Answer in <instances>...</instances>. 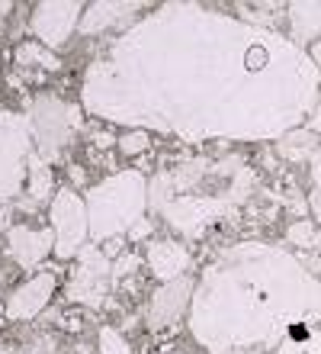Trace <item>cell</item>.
Returning a JSON list of instances; mask_svg holds the SVG:
<instances>
[{
    "instance_id": "cell-28",
    "label": "cell",
    "mask_w": 321,
    "mask_h": 354,
    "mask_svg": "<svg viewBox=\"0 0 321 354\" xmlns=\"http://www.w3.org/2000/svg\"><path fill=\"white\" fill-rule=\"evenodd\" d=\"M171 354H177V351H171Z\"/></svg>"
},
{
    "instance_id": "cell-4",
    "label": "cell",
    "mask_w": 321,
    "mask_h": 354,
    "mask_svg": "<svg viewBox=\"0 0 321 354\" xmlns=\"http://www.w3.org/2000/svg\"><path fill=\"white\" fill-rule=\"evenodd\" d=\"M148 209V180L142 171H119L87 190V216H90V239L106 242L122 232H132L145 223Z\"/></svg>"
},
{
    "instance_id": "cell-16",
    "label": "cell",
    "mask_w": 321,
    "mask_h": 354,
    "mask_svg": "<svg viewBox=\"0 0 321 354\" xmlns=\"http://www.w3.org/2000/svg\"><path fill=\"white\" fill-rule=\"evenodd\" d=\"M52 187H55V174H52V168H48V161L39 155V151H32V158H29V180H26V190L32 200H48L52 196Z\"/></svg>"
},
{
    "instance_id": "cell-3",
    "label": "cell",
    "mask_w": 321,
    "mask_h": 354,
    "mask_svg": "<svg viewBox=\"0 0 321 354\" xmlns=\"http://www.w3.org/2000/svg\"><path fill=\"white\" fill-rule=\"evenodd\" d=\"M257 177L244 158H186L148 180V209L180 235H200L248 203Z\"/></svg>"
},
{
    "instance_id": "cell-25",
    "label": "cell",
    "mask_w": 321,
    "mask_h": 354,
    "mask_svg": "<svg viewBox=\"0 0 321 354\" xmlns=\"http://www.w3.org/2000/svg\"><path fill=\"white\" fill-rule=\"evenodd\" d=\"M309 55H312V62L321 68V42H315V46H309Z\"/></svg>"
},
{
    "instance_id": "cell-24",
    "label": "cell",
    "mask_w": 321,
    "mask_h": 354,
    "mask_svg": "<svg viewBox=\"0 0 321 354\" xmlns=\"http://www.w3.org/2000/svg\"><path fill=\"white\" fill-rule=\"evenodd\" d=\"M309 129L318 136L321 132V93H318V106H315V113H312V120H309Z\"/></svg>"
},
{
    "instance_id": "cell-13",
    "label": "cell",
    "mask_w": 321,
    "mask_h": 354,
    "mask_svg": "<svg viewBox=\"0 0 321 354\" xmlns=\"http://www.w3.org/2000/svg\"><path fill=\"white\" fill-rule=\"evenodd\" d=\"M148 268L161 283H174V280H184L186 270L193 268V254L186 252L180 242H171V239H157V242L148 245Z\"/></svg>"
},
{
    "instance_id": "cell-18",
    "label": "cell",
    "mask_w": 321,
    "mask_h": 354,
    "mask_svg": "<svg viewBox=\"0 0 321 354\" xmlns=\"http://www.w3.org/2000/svg\"><path fill=\"white\" fill-rule=\"evenodd\" d=\"M280 155L289 161H302L309 155H315V132H289L286 139H280Z\"/></svg>"
},
{
    "instance_id": "cell-10",
    "label": "cell",
    "mask_w": 321,
    "mask_h": 354,
    "mask_svg": "<svg viewBox=\"0 0 321 354\" xmlns=\"http://www.w3.org/2000/svg\"><path fill=\"white\" fill-rule=\"evenodd\" d=\"M193 293H196V283L190 277L174 280V283H161L155 290L151 303H148V328L161 332V328L174 326L177 319L193 306Z\"/></svg>"
},
{
    "instance_id": "cell-7",
    "label": "cell",
    "mask_w": 321,
    "mask_h": 354,
    "mask_svg": "<svg viewBox=\"0 0 321 354\" xmlns=\"http://www.w3.org/2000/svg\"><path fill=\"white\" fill-rule=\"evenodd\" d=\"M48 219H52V229H55V258L68 261L74 254H81V248L87 245V235H90L87 200H81L71 187H61L52 196Z\"/></svg>"
},
{
    "instance_id": "cell-9",
    "label": "cell",
    "mask_w": 321,
    "mask_h": 354,
    "mask_svg": "<svg viewBox=\"0 0 321 354\" xmlns=\"http://www.w3.org/2000/svg\"><path fill=\"white\" fill-rule=\"evenodd\" d=\"M84 10L87 7L74 3V0H46L36 7V13L29 19V29L46 48H61L71 39L74 29L81 26Z\"/></svg>"
},
{
    "instance_id": "cell-2",
    "label": "cell",
    "mask_w": 321,
    "mask_h": 354,
    "mask_svg": "<svg viewBox=\"0 0 321 354\" xmlns=\"http://www.w3.org/2000/svg\"><path fill=\"white\" fill-rule=\"evenodd\" d=\"M321 319V283L299 258L266 242L231 245L202 270L190 332L209 354L280 348L295 328Z\"/></svg>"
},
{
    "instance_id": "cell-14",
    "label": "cell",
    "mask_w": 321,
    "mask_h": 354,
    "mask_svg": "<svg viewBox=\"0 0 321 354\" xmlns=\"http://www.w3.org/2000/svg\"><path fill=\"white\" fill-rule=\"evenodd\" d=\"M286 17H289V32H293V42H321V0H295L286 7Z\"/></svg>"
},
{
    "instance_id": "cell-17",
    "label": "cell",
    "mask_w": 321,
    "mask_h": 354,
    "mask_svg": "<svg viewBox=\"0 0 321 354\" xmlns=\"http://www.w3.org/2000/svg\"><path fill=\"white\" fill-rule=\"evenodd\" d=\"M13 58H17L19 68L39 65V68H46V71H58V68H61V62L55 58V52L46 48L42 42H19L17 52H13Z\"/></svg>"
},
{
    "instance_id": "cell-15",
    "label": "cell",
    "mask_w": 321,
    "mask_h": 354,
    "mask_svg": "<svg viewBox=\"0 0 321 354\" xmlns=\"http://www.w3.org/2000/svg\"><path fill=\"white\" fill-rule=\"evenodd\" d=\"M145 3H116V0H106V3H90L84 10V19H81V32L84 36H93L100 29H110L116 23H126V19L135 17V10H142Z\"/></svg>"
},
{
    "instance_id": "cell-19",
    "label": "cell",
    "mask_w": 321,
    "mask_h": 354,
    "mask_svg": "<svg viewBox=\"0 0 321 354\" xmlns=\"http://www.w3.org/2000/svg\"><path fill=\"white\" fill-rule=\"evenodd\" d=\"M286 239L293 245H299V248H315V245L321 242V232L318 225L309 223V219H299V223H293L289 229H286Z\"/></svg>"
},
{
    "instance_id": "cell-23",
    "label": "cell",
    "mask_w": 321,
    "mask_h": 354,
    "mask_svg": "<svg viewBox=\"0 0 321 354\" xmlns=\"http://www.w3.org/2000/svg\"><path fill=\"white\" fill-rule=\"evenodd\" d=\"M312 184H315V196H321V149L312 155Z\"/></svg>"
},
{
    "instance_id": "cell-27",
    "label": "cell",
    "mask_w": 321,
    "mask_h": 354,
    "mask_svg": "<svg viewBox=\"0 0 321 354\" xmlns=\"http://www.w3.org/2000/svg\"><path fill=\"white\" fill-rule=\"evenodd\" d=\"M248 354H260V351H248Z\"/></svg>"
},
{
    "instance_id": "cell-22",
    "label": "cell",
    "mask_w": 321,
    "mask_h": 354,
    "mask_svg": "<svg viewBox=\"0 0 321 354\" xmlns=\"http://www.w3.org/2000/svg\"><path fill=\"white\" fill-rule=\"evenodd\" d=\"M135 268H138V258H135V254H122V258H116V261H113V277L132 274Z\"/></svg>"
},
{
    "instance_id": "cell-20",
    "label": "cell",
    "mask_w": 321,
    "mask_h": 354,
    "mask_svg": "<svg viewBox=\"0 0 321 354\" xmlns=\"http://www.w3.org/2000/svg\"><path fill=\"white\" fill-rule=\"evenodd\" d=\"M100 354H132V348H128L126 335H122L119 328L103 326L100 328Z\"/></svg>"
},
{
    "instance_id": "cell-5",
    "label": "cell",
    "mask_w": 321,
    "mask_h": 354,
    "mask_svg": "<svg viewBox=\"0 0 321 354\" xmlns=\"http://www.w3.org/2000/svg\"><path fill=\"white\" fill-rule=\"evenodd\" d=\"M26 116L32 126L36 151L46 161L58 158L64 145L74 139V132L81 129V106L61 100V97H52V93H39Z\"/></svg>"
},
{
    "instance_id": "cell-12",
    "label": "cell",
    "mask_w": 321,
    "mask_h": 354,
    "mask_svg": "<svg viewBox=\"0 0 321 354\" xmlns=\"http://www.w3.org/2000/svg\"><path fill=\"white\" fill-rule=\"evenodd\" d=\"M55 252V229H29V225H13L7 232V254L19 268H36Z\"/></svg>"
},
{
    "instance_id": "cell-11",
    "label": "cell",
    "mask_w": 321,
    "mask_h": 354,
    "mask_svg": "<svg viewBox=\"0 0 321 354\" xmlns=\"http://www.w3.org/2000/svg\"><path fill=\"white\" fill-rule=\"evenodd\" d=\"M55 293V274H36L29 277L26 283H19L13 293H10L7 306H3V316L13 319V322H26V319H36L42 309L48 306V299Z\"/></svg>"
},
{
    "instance_id": "cell-26",
    "label": "cell",
    "mask_w": 321,
    "mask_h": 354,
    "mask_svg": "<svg viewBox=\"0 0 321 354\" xmlns=\"http://www.w3.org/2000/svg\"><path fill=\"white\" fill-rule=\"evenodd\" d=\"M148 229H151V225H148V223H138V225H135V229H132V232H128V235H132V239H138V235H148Z\"/></svg>"
},
{
    "instance_id": "cell-1",
    "label": "cell",
    "mask_w": 321,
    "mask_h": 354,
    "mask_svg": "<svg viewBox=\"0 0 321 354\" xmlns=\"http://www.w3.org/2000/svg\"><path fill=\"white\" fill-rule=\"evenodd\" d=\"M318 93L321 68L293 39L200 3H164L87 68L81 103L97 120L186 142H260L299 129Z\"/></svg>"
},
{
    "instance_id": "cell-6",
    "label": "cell",
    "mask_w": 321,
    "mask_h": 354,
    "mask_svg": "<svg viewBox=\"0 0 321 354\" xmlns=\"http://www.w3.org/2000/svg\"><path fill=\"white\" fill-rule=\"evenodd\" d=\"M32 145L29 116L0 110V200H13L26 187Z\"/></svg>"
},
{
    "instance_id": "cell-8",
    "label": "cell",
    "mask_w": 321,
    "mask_h": 354,
    "mask_svg": "<svg viewBox=\"0 0 321 354\" xmlns=\"http://www.w3.org/2000/svg\"><path fill=\"white\" fill-rule=\"evenodd\" d=\"M110 277H113V258L103 254V248L97 245H84L81 254H77V268L71 270V280H68V299L71 303H81V306H103L106 299V290H110Z\"/></svg>"
},
{
    "instance_id": "cell-21",
    "label": "cell",
    "mask_w": 321,
    "mask_h": 354,
    "mask_svg": "<svg viewBox=\"0 0 321 354\" xmlns=\"http://www.w3.org/2000/svg\"><path fill=\"white\" fill-rule=\"evenodd\" d=\"M148 145H151V136H148L145 129H132V132H126L119 139V151L122 155H142V151H148Z\"/></svg>"
}]
</instances>
